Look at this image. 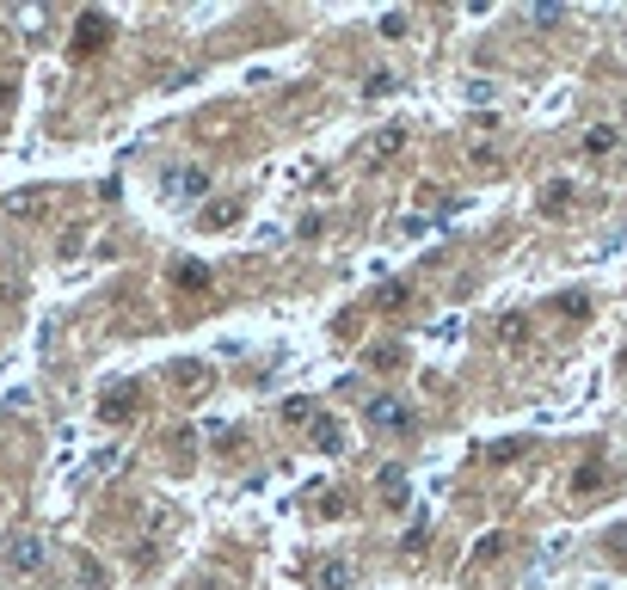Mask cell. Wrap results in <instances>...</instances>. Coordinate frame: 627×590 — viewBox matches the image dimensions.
Instances as JSON below:
<instances>
[{
    "instance_id": "8fae6325",
    "label": "cell",
    "mask_w": 627,
    "mask_h": 590,
    "mask_svg": "<svg viewBox=\"0 0 627 590\" xmlns=\"http://www.w3.org/2000/svg\"><path fill=\"white\" fill-rule=\"evenodd\" d=\"M178 283H185V289H204L209 271H204V265H178Z\"/></svg>"
},
{
    "instance_id": "6da1fadb",
    "label": "cell",
    "mask_w": 627,
    "mask_h": 590,
    "mask_svg": "<svg viewBox=\"0 0 627 590\" xmlns=\"http://www.w3.org/2000/svg\"><path fill=\"white\" fill-rule=\"evenodd\" d=\"M160 191L178 197V204H197V197H209V167H191V160H185V167H167V173H160Z\"/></svg>"
},
{
    "instance_id": "7a4b0ae2",
    "label": "cell",
    "mask_w": 627,
    "mask_h": 590,
    "mask_svg": "<svg viewBox=\"0 0 627 590\" xmlns=\"http://www.w3.org/2000/svg\"><path fill=\"white\" fill-rule=\"evenodd\" d=\"M363 424H369V431H413V406L394 400V394H376V400L363 406Z\"/></svg>"
},
{
    "instance_id": "3957f363",
    "label": "cell",
    "mask_w": 627,
    "mask_h": 590,
    "mask_svg": "<svg viewBox=\"0 0 627 590\" xmlns=\"http://www.w3.org/2000/svg\"><path fill=\"white\" fill-rule=\"evenodd\" d=\"M314 590H350V559H314Z\"/></svg>"
},
{
    "instance_id": "5bb4252c",
    "label": "cell",
    "mask_w": 627,
    "mask_h": 590,
    "mask_svg": "<svg viewBox=\"0 0 627 590\" xmlns=\"http://www.w3.org/2000/svg\"><path fill=\"white\" fill-rule=\"evenodd\" d=\"M559 19H566V6H554V0H548V6H535V25H559Z\"/></svg>"
},
{
    "instance_id": "9a60e30c",
    "label": "cell",
    "mask_w": 627,
    "mask_h": 590,
    "mask_svg": "<svg viewBox=\"0 0 627 590\" xmlns=\"http://www.w3.org/2000/svg\"><path fill=\"white\" fill-rule=\"evenodd\" d=\"M382 486H387V498H406V492H400V486H406V474H400V467H387Z\"/></svg>"
},
{
    "instance_id": "9c48e42d",
    "label": "cell",
    "mask_w": 627,
    "mask_h": 590,
    "mask_svg": "<svg viewBox=\"0 0 627 590\" xmlns=\"http://www.w3.org/2000/svg\"><path fill=\"white\" fill-rule=\"evenodd\" d=\"M400 141H406V130H382V136H376V160H394Z\"/></svg>"
},
{
    "instance_id": "5b68a950",
    "label": "cell",
    "mask_w": 627,
    "mask_h": 590,
    "mask_svg": "<svg viewBox=\"0 0 627 590\" xmlns=\"http://www.w3.org/2000/svg\"><path fill=\"white\" fill-rule=\"evenodd\" d=\"M615 148H622V130H615V123H591V130H585V154L603 160V154H615Z\"/></svg>"
},
{
    "instance_id": "277c9868",
    "label": "cell",
    "mask_w": 627,
    "mask_h": 590,
    "mask_svg": "<svg viewBox=\"0 0 627 590\" xmlns=\"http://www.w3.org/2000/svg\"><path fill=\"white\" fill-rule=\"evenodd\" d=\"M6 566H13V572H25V578H32L37 566H43V541H32V535H19V541H13V554H6Z\"/></svg>"
},
{
    "instance_id": "30bf717a",
    "label": "cell",
    "mask_w": 627,
    "mask_h": 590,
    "mask_svg": "<svg viewBox=\"0 0 627 590\" xmlns=\"http://www.w3.org/2000/svg\"><path fill=\"white\" fill-rule=\"evenodd\" d=\"M99 413H104V418H130V413H136V400H130V394H111Z\"/></svg>"
},
{
    "instance_id": "52a82bcc",
    "label": "cell",
    "mask_w": 627,
    "mask_h": 590,
    "mask_svg": "<svg viewBox=\"0 0 627 590\" xmlns=\"http://www.w3.org/2000/svg\"><path fill=\"white\" fill-rule=\"evenodd\" d=\"M99 43H104V19H99V13H86V19H80V32H74V50H80V56H93Z\"/></svg>"
},
{
    "instance_id": "4fadbf2b",
    "label": "cell",
    "mask_w": 627,
    "mask_h": 590,
    "mask_svg": "<svg viewBox=\"0 0 627 590\" xmlns=\"http://www.w3.org/2000/svg\"><path fill=\"white\" fill-rule=\"evenodd\" d=\"M283 418H289V424H308L314 406H308V400H289V406H283Z\"/></svg>"
},
{
    "instance_id": "ba28073f",
    "label": "cell",
    "mask_w": 627,
    "mask_h": 590,
    "mask_svg": "<svg viewBox=\"0 0 627 590\" xmlns=\"http://www.w3.org/2000/svg\"><path fill=\"white\" fill-rule=\"evenodd\" d=\"M504 541H511L504 529H486V535H480V548H474V566H486V559H498V554H504Z\"/></svg>"
},
{
    "instance_id": "7c38bea8",
    "label": "cell",
    "mask_w": 627,
    "mask_h": 590,
    "mask_svg": "<svg viewBox=\"0 0 627 590\" xmlns=\"http://www.w3.org/2000/svg\"><path fill=\"white\" fill-rule=\"evenodd\" d=\"M498 332H504V339H529V320H522V313H504V326H498Z\"/></svg>"
},
{
    "instance_id": "8992f818",
    "label": "cell",
    "mask_w": 627,
    "mask_h": 590,
    "mask_svg": "<svg viewBox=\"0 0 627 590\" xmlns=\"http://www.w3.org/2000/svg\"><path fill=\"white\" fill-rule=\"evenodd\" d=\"M314 443H320L326 455H339V449H345V424H339V418H326V413H320V418H314Z\"/></svg>"
}]
</instances>
